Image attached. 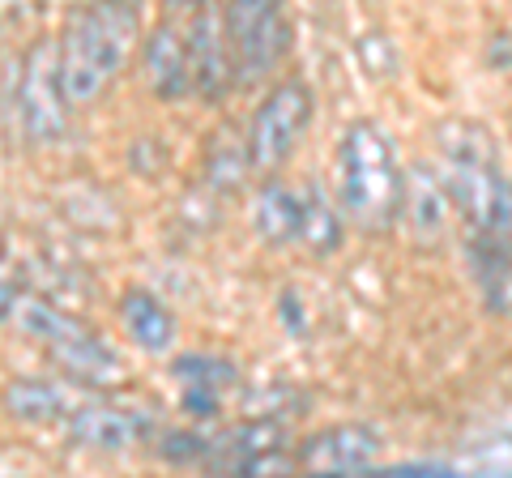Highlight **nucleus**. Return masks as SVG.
Wrapping results in <instances>:
<instances>
[{
  "label": "nucleus",
  "instance_id": "nucleus-1",
  "mask_svg": "<svg viewBox=\"0 0 512 478\" xmlns=\"http://www.w3.org/2000/svg\"><path fill=\"white\" fill-rule=\"evenodd\" d=\"M137 5L133 0H90L73 9L60 35V82L69 107L94 103L116 82L137 43Z\"/></svg>",
  "mask_w": 512,
  "mask_h": 478
},
{
  "label": "nucleus",
  "instance_id": "nucleus-2",
  "mask_svg": "<svg viewBox=\"0 0 512 478\" xmlns=\"http://www.w3.org/2000/svg\"><path fill=\"white\" fill-rule=\"evenodd\" d=\"M338 193L342 214L359 222L363 231H384L402 214L406 175L397 167V154L376 124H350L338 146Z\"/></svg>",
  "mask_w": 512,
  "mask_h": 478
},
{
  "label": "nucleus",
  "instance_id": "nucleus-3",
  "mask_svg": "<svg viewBox=\"0 0 512 478\" xmlns=\"http://www.w3.org/2000/svg\"><path fill=\"white\" fill-rule=\"evenodd\" d=\"M13 316H18V329L30 342H39L47 350V359L69 380H82V385H94V389L120 380V359L107 350V342L64 308L35 295H22Z\"/></svg>",
  "mask_w": 512,
  "mask_h": 478
},
{
  "label": "nucleus",
  "instance_id": "nucleus-4",
  "mask_svg": "<svg viewBox=\"0 0 512 478\" xmlns=\"http://www.w3.org/2000/svg\"><path fill=\"white\" fill-rule=\"evenodd\" d=\"M444 193L448 205L470 222V231H487L495 201L508 175L500 171V150L487 137L483 124H448L444 137Z\"/></svg>",
  "mask_w": 512,
  "mask_h": 478
},
{
  "label": "nucleus",
  "instance_id": "nucleus-5",
  "mask_svg": "<svg viewBox=\"0 0 512 478\" xmlns=\"http://www.w3.org/2000/svg\"><path fill=\"white\" fill-rule=\"evenodd\" d=\"M222 22H227L239 86L265 82L291 52V18L282 0H227Z\"/></svg>",
  "mask_w": 512,
  "mask_h": 478
},
{
  "label": "nucleus",
  "instance_id": "nucleus-6",
  "mask_svg": "<svg viewBox=\"0 0 512 478\" xmlns=\"http://www.w3.org/2000/svg\"><path fill=\"white\" fill-rule=\"evenodd\" d=\"M13 111H18V133L30 146H52L64 137V129H69V94H64L60 82V43L39 39L22 56Z\"/></svg>",
  "mask_w": 512,
  "mask_h": 478
},
{
  "label": "nucleus",
  "instance_id": "nucleus-7",
  "mask_svg": "<svg viewBox=\"0 0 512 478\" xmlns=\"http://www.w3.org/2000/svg\"><path fill=\"white\" fill-rule=\"evenodd\" d=\"M312 124V90L308 82H278L274 90L261 99L256 116L248 124V150H252V167L261 175H274L286 158L295 154L299 137Z\"/></svg>",
  "mask_w": 512,
  "mask_h": 478
},
{
  "label": "nucleus",
  "instance_id": "nucleus-8",
  "mask_svg": "<svg viewBox=\"0 0 512 478\" xmlns=\"http://www.w3.org/2000/svg\"><path fill=\"white\" fill-rule=\"evenodd\" d=\"M188 65H192V90L205 103H222V94L235 86V56H231L227 22L210 5H201L188 22Z\"/></svg>",
  "mask_w": 512,
  "mask_h": 478
},
{
  "label": "nucleus",
  "instance_id": "nucleus-9",
  "mask_svg": "<svg viewBox=\"0 0 512 478\" xmlns=\"http://www.w3.org/2000/svg\"><path fill=\"white\" fill-rule=\"evenodd\" d=\"M295 457H299V470L308 474H363L376 466L380 436L367 423H338L308 436Z\"/></svg>",
  "mask_w": 512,
  "mask_h": 478
},
{
  "label": "nucleus",
  "instance_id": "nucleus-10",
  "mask_svg": "<svg viewBox=\"0 0 512 478\" xmlns=\"http://www.w3.org/2000/svg\"><path fill=\"white\" fill-rule=\"evenodd\" d=\"M64 423H69V440L77 449H99V453H124L154 432L150 414L128 406H73Z\"/></svg>",
  "mask_w": 512,
  "mask_h": 478
},
{
  "label": "nucleus",
  "instance_id": "nucleus-11",
  "mask_svg": "<svg viewBox=\"0 0 512 478\" xmlns=\"http://www.w3.org/2000/svg\"><path fill=\"white\" fill-rule=\"evenodd\" d=\"M141 65H146V82L158 99H184L192 90V65H188V35L180 26H154V35L146 39V56H141Z\"/></svg>",
  "mask_w": 512,
  "mask_h": 478
},
{
  "label": "nucleus",
  "instance_id": "nucleus-12",
  "mask_svg": "<svg viewBox=\"0 0 512 478\" xmlns=\"http://www.w3.org/2000/svg\"><path fill=\"white\" fill-rule=\"evenodd\" d=\"M201 171H205V184L214 188L218 197H231L248 184L252 167V150H248V133H239L231 120H222L218 129H210L205 137V150H201Z\"/></svg>",
  "mask_w": 512,
  "mask_h": 478
},
{
  "label": "nucleus",
  "instance_id": "nucleus-13",
  "mask_svg": "<svg viewBox=\"0 0 512 478\" xmlns=\"http://www.w3.org/2000/svg\"><path fill=\"white\" fill-rule=\"evenodd\" d=\"M171 376L180 380V389H184V410L197 414V419L218 414V397L239 380L235 363L218 359V355H180L171 363Z\"/></svg>",
  "mask_w": 512,
  "mask_h": 478
},
{
  "label": "nucleus",
  "instance_id": "nucleus-14",
  "mask_svg": "<svg viewBox=\"0 0 512 478\" xmlns=\"http://www.w3.org/2000/svg\"><path fill=\"white\" fill-rule=\"evenodd\" d=\"M470 265L491 316H512V244L487 231H470Z\"/></svg>",
  "mask_w": 512,
  "mask_h": 478
},
{
  "label": "nucleus",
  "instance_id": "nucleus-15",
  "mask_svg": "<svg viewBox=\"0 0 512 478\" xmlns=\"http://www.w3.org/2000/svg\"><path fill=\"white\" fill-rule=\"evenodd\" d=\"M120 321H124V333L133 338V346H141L146 355H167L175 346V316L154 291L128 286L120 295Z\"/></svg>",
  "mask_w": 512,
  "mask_h": 478
},
{
  "label": "nucleus",
  "instance_id": "nucleus-16",
  "mask_svg": "<svg viewBox=\"0 0 512 478\" xmlns=\"http://www.w3.org/2000/svg\"><path fill=\"white\" fill-rule=\"evenodd\" d=\"M252 222H256V235H261L269 248H291V244H299L303 193H295L291 184H282V180L269 175V180L261 184V193H256Z\"/></svg>",
  "mask_w": 512,
  "mask_h": 478
},
{
  "label": "nucleus",
  "instance_id": "nucleus-17",
  "mask_svg": "<svg viewBox=\"0 0 512 478\" xmlns=\"http://www.w3.org/2000/svg\"><path fill=\"white\" fill-rule=\"evenodd\" d=\"M0 406H5L13 419L22 423H64L73 414V402L69 393H64L60 385H52V380H9L5 393H0Z\"/></svg>",
  "mask_w": 512,
  "mask_h": 478
},
{
  "label": "nucleus",
  "instance_id": "nucleus-18",
  "mask_svg": "<svg viewBox=\"0 0 512 478\" xmlns=\"http://www.w3.org/2000/svg\"><path fill=\"white\" fill-rule=\"evenodd\" d=\"M402 214L410 218L414 235H423V239H436V235L444 231V218H448V193H444V184H440L427 167H414V171L406 175Z\"/></svg>",
  "mask_w": 512,
  "mask_h": 478
},
{
  "label": "nucleus",
  "instance_id": "nucleus-19",
  "mask_svg": "<svg viewBox=\"0 0 512 478\" xmlns=\"http://www.w3.org/2000/svg\"><path fill=\"white\" fill-rule=\"evenodd\" d=\"M299 244L312 257H333L342 248V205H333L320 184L303 188V222H299Z\"/></svg>",
  "mask_w": 512,
  "mask_h": 478
},
{
  "label": "nucleus",
  "instance_id": "nucleus-20",
  "mask_svg": "<svg viewBox=\"0 0 512 478\" xmlns=\"http://www.w3.org/2000/svg\"><path fill=\"white\" fill-rule=\"evenodd\" d=\"M205 453H210V436L197 432H171L163 440V457L175 466H205Z\"/></svg>",
  "mask_w": 512,
  "mask_h": 478
},
{
  "label": "nucleus",
  "instance_id": "nucleus-21",
  "mask_svg": "<svg viewBox=\"0 0 512 478\" xmlns=\"http://www.w3.org/2000/svg\"><path fill=\"white\" fill-rule=\"evenodd\" d=\"M18 299H22V269L5 265V257H0V321H5V316H13Z\"/></svg>",
  "mask_w": 512,
  "mask_h": 478
},
{
  "label": "nucleus",
  "instance_id": "nucleus-22",
  "mask_svg": "<svg viewBox=\"0 0 512 478\" xmlns=\"http://www.w3.org/2000/svg\"><path fill=\"white\" fill-rule=\"evenodd\" d=\"M487 235L508 239V244H512V180H504V188H500V201H495V214H491Z\"/></svg>",
  "mask_w": 512,
  "mask_h": 478
},
{
  "label": "nucleus",
  "instance_id": "nucleus-23",
  "mask_svg": "<svg viewBox=\"0 0 512 478\" xmlns=\"http://www.w3.org/2000/svg\"><path fill=\"white\" fill-rule=\"evenodd\" d=\"M171 5H188V9H201L205 0H171Z\"/></svg>",
  "mask_w": 512,
  "mask_h": 478
},
{
  "label": "nucleus",
  "instance_id": "nucleus-24",
  "mask_svg": "<svg viewBox=\"0 0 512 478\" xmlns=\"http://www.w3.org/2000/svg\"><path fill=\"white\" fill-rule=\"evenodd\" d=\"M0 257H5V244H0Z\"/></svg>",
  "mask_w": 512,
  "mask_h": 478
}]
</instances>
